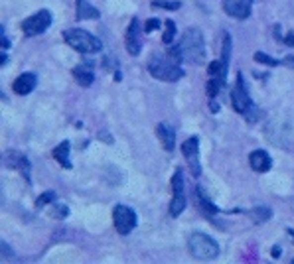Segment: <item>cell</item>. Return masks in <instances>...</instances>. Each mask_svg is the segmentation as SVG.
Masks as SVG:
<instances>
[{
    "mask_svg": "<svg viewBox=\"0 0 294 264\" xmlns=\"http://www.w3.org/2000/svg\"><path fill=\"white\" fill-rule=\"evenodd\" d=\"M73 75H75V79H77V83H79L81 87H89V85L95 81V73L89 69V65H79V67H75V69H73Z\"/></svg>",
    "mask_w": 294,
    "mask_h": 264,
    "instance_id": "19",
    "label": "cell"
},
{
    "mask_svg": "<svg viewBox=\"0 0 294 264\" xmlns=\"http://www.w3.org/2000/svg\"><path fill=\"white\" fill-rule=\"evenodd\" d=\"M55 201V191H48V193H42L36 201V207H44L48 203H53Z\"/></svg>",
    "mask_w": 294,
    "mask_h": 264,
    "instance_id": "24",
    "label": "cell"
},
{
    "mask_svg": "<svg viewBox=\"0 0 294 264\" xmlns=\"http://www.w3.org/2000/svg\"><path fill=\"white\" fill-rule=\"evenodd\" d=\"M174 51L184 59L194 65H201L207 59V49L203 42V34L199 28H188L184 36L180 38V44L174 47Z\"/></svg>",
    "mask_w": 294,
    "mask_h": 264,
    "instance_id": "1",
    "label": "cell"
},
{
    "mask_svg": "<svg viewBox=\"0 0 294 264\" xmlns=\"http://www.w3.org/2000/svg\"><path fill=\"white\" fill-rule=\"evenodd\" d=\"M231 36L225 32L223 34V51H221V57L217 61H211L209 67H207V73H209V81H207V95L209 99H215V95L225 87V81H227V69H229V59H231Z\"/></svg>",
    "mask_w": 294,
    "mask_h": 264,
    "instance_id": "3",
    "label": "cell"
},
{
    "mask_svg": "<svg viewBox=\"0 0 294 264\" xmlns=\"http://www.w3.org/2000/svg\"><path fill=\"white\" fill-rule=\"evenodd\" d=\"M285 44L291 45V47H294V32H289V34L285 36Z\"/></svg>",
    "mask_w": 294,
    "mask_h": 264,
    "instance_id": "28",
    "label": "cell"
},
{
    "mask_svg": "<svg viewBox=\"0 0 294 264\" xmlns=\"http://www.w3.org/2000/svg\"><path fill=\"white\" fill-rule=\"evenodd\" d=\"M182 152L186 162L190 164L192 174L197 177L201 174V164H199V138L197 136H190L184 144H182Z\"/></svg>",
    "mask_w": 294,
    "mask_h": 264,
    "instance_id": "10",
    "label": "cell"
},
{
    "mask_svg": "<svg viewBox=\"0 0 294 264\" xmlns=\"http://www.w3.org/2000/svg\"><path fill=\"white\" fill-rule=\"evenodd\" d=\"M180 61L182 57L174 49H170V53H154L148 61V71L154 79L174 83L184 77V69L180 67Z\"/></svg>",
    "mask_w": 294,
    "mask_h": 264,
    "instance_id": "2",
    "label": "cell"
},
{
    "mask_svg": "<svg viewBox=\"0 0 294 264\" xmlns=\"http://www.w3.org/2000/svg\"><path fill=\"white\" fill-rule=\"evenodd\" d=\"M75 16H77V20H97L101 14H99V10L89 2V0H77L75 2Z\"/></svg>",
    "mask_w": 294,
    "mask_h": 264,
    "instance_id": "17",
    "label": "cell"
},
{
    "mask_svg": "<svg viewBox=\"0 0 294 264\" xmlns=\"http://www.w3.org/2000/svg\"><path fill=\"white\" fill-rule=\"evenodd\" d=\"M188 249L190 255L197 261H213L219 257V245L215 239H211L209 235L201 233V231H194L188 239Z\"/></svg>",
    "mask_w": 294,
    "mask_h": 264,
    "instance_id": "5",
    "label": "cell"
},
{
    "mask_svg": "<svg viewBox=\"0 0 294 264\" xmlns=\"http://www.w3.org/2000/svg\"><path fill=\"white\" fill-rule=\"evenodd\" d=\"M6 160H8L10 166H14V168L24 176L26 181L32 179V164H30V160H28L24 154H20V152H10Z\"/></svg>",
    "mask_w": 294,
    "mask_h": 264,
    "instance_id": "15",
    "label": "cell"
},
{
    "mask_svg": "<svg viewBox=\"0 0 294 264\" xmlns=\"http://www.w3.org/2000/svg\"><path fill=\"white\" fill-rule=\"evenodd\" d=\"M69 148H71V144H69L67 140H63V142H61V144H57V146H55V150H53V158L59 162V166H63V168H67V170H71Z\"/></svg>",
    "mask_w": 294,
    "mask_h": 264,
    "instance_id": "18",
    "label": "cell"
},
{
    "mask_svg": "<svg viewBox=\"0 0 294 264\" xmlns=\"http://www.w3.org/2000/svg\"><path fill=\"white\" fill-rule=\"evenodd\" d=\"M255 59H257L259 63H265V65H271V67H275V65L281 63V61H277L275 57H271V55H267V53H263V51H257V53H255Z\"/></svg>",
    "mask_w": 294,
    "mask_h": 264,
    "instance_id": "23",
    "label": "cell"
},
{
    "mask_svg": "<svg viewBox=\"0 0 294 264\" xmlns=\"http://www.w3.org/2000/svg\"><path fill=\"white\" fill-rule=\"evenodd\" d=\"M251 215L255 217V221H257V223H263V221H269V219H271L273 211H271L269 207H257V209H253V211H251Z\"/></svg>",
    "mask_w": 294,
    "mask_h": 264,
    "instance_id": "21",
    "label": "cell"
},
{
    "mask_svg": "<svg viewBox=\"0 0 294 264\" xmlns=\"http://www.w3.org/2000/svg\"><path fill=\"white\" fill-rule=\"evenodd\" d=\"M152 4H154V6H158V8H166V10H178V8L182 6L178 0H172V2H164V0H152Z\"/></svg>",
    "mask_w": 294,
    "mask_h": 264,
    "instance_id": "26",
    "label": "cell"
},
{
    "mask_svg": "<svg viewBox=\"0 0 294 264\" xmlns=\"http://www.w3.org/2000/svg\"><path fill=\"white\" fill-rule=\"evenodd\" d=\"M197 197H199V205H201V207H203V209H205L209 215H213V213H217V211H219V209H217V207H215V205L209 201V197L203 193V187H201V185L197 187Z\"/></svg>",
    "mask_w": 294,
    "mask_h": 264,
    "instance_id": "20",
    "label": "cell"
},
{
    "mask_svg": "<svg viewBox=\"0 0 294 264\" xmlns=\"http://www.w3.org/2000/svg\"><path fill=\"white\" fill-rule=\"evenodd\" d=\"M63 40H65V44H69L79 53H99L103 49L101 40L95 38L93 34H89L87 30H81V28L65 30L63 32Z\"/></svg>",
    "mask_w": 294,
    "mask_h": 264,
    "instance_id": "6",
    "label": "cell"
},
{
    "mask_svg": "<svg viewBox=\"0 0 294 264\" xmlns=\"http://www.w3.org/2000/svg\"><path fill=\"white\" fill-rule=\"evenodd\" d=\"M160 20L158 18H150V20H147V24H145V32H154L156 28H160Z\"/></svg>",
    "mask_w": 294,
    "mask_h": 264,
    "instance_id": "27",
    "label": "cell"
},
{
    "mask_svg": "<svg viewBox=\"0 0 294 264\" xmlns=\"http://www.w3.org/2000/svg\"><path fill=\"white\" fill-rule=\"evenodd\" d=\"M113 221L119 235H131L137 227V213L129 205H117L113 211Z\"/></svg>",
    "mask_w": 294,
    "mask_h": 264,
    "instance_id": "9",
    "label": "cell"
},
{
    "mask_svg": "<svg viewBox=\"0 0 294 264\" xmlns=\"http://www.w3.org/2000/svg\"><path fill=\"white\" fill-rule=\"evenodd\" d=\"M156 134H158L164 150L166 152H174V148H176V131H174V127L168 125V123H160L156 127Z\"/></svg>",
    "mask_w": 294,
    "mask_h": 264,
    "instance_id": "16",
    "label": "cell"
},
{
    "mask_svg": "<svg viewBox=\"0 0 294 264\" xmlns=\"http://www.w3.org/2000/svg\"><path fill=\"white\" fill-rule=\"evenodd\" d=\"M51 215H53L55 219H65V217L69 215V209H67V205H63V203H55Z\"/></svg>",
    "mask_w": 294,
    "mask_h": 264,
    "instance_id": "25",
    "label": "cell"
},
{
    "mask_svg": "<svg viewBox=\"0 0 294 264\" xmlns=\"http://www.w3.org/2000/svg\"><path fill=\"white\" fill-rule=\"evenodd\" d=\"M249 164H251V168L255 170V172H259V174H263V172H269L271 170V166H273V160H271V156H269V152L267 150H253L251 154H249Z\"/></svg>",
    "mask_w": 294,
    "mask_h": 264,
    "instance_id": "14",
    "label": "cell"
},
{
    "mask_svg": "<svg viewBox=\"0 0 294 264\" xmlns=\"http://www.w3.org/2000/svg\"><path fill=\"white\" fill-rule=\"evenodd\" d=\"M251 8H253V0H223V10L237 20L249 18Z\"/></svg>",
    "mask_w": 294,
    "mask_h": 264,
    "instance_id": "12",
    "label": "cell"
},
{
    "mask_svg": "<svg viewBox=\"0 0 294 264\" xmlns=\"http://www.w3.org/2000/svg\"><path fill=\"white\" fill-rule=\"evenodd\" d=\"M186 181H184V172L178 168L172 176V191H174V197H172V203H170V217H180L182 211L186 209Z\"/></svg>",
    "mask_w": 294,
    "mask_h": 264,
    "instance_id": "7",
    "label": "cell"
},
{
    "mask_svg": "<svg viewBox=\"0 0 294 264\" xmlns=\"http://www.w3.org/2000/svg\"><path fill=\"white\" fill-rule=\"evenodd\" d=\"M51 20H53L51 18V12L46 10V8H42V10H38L36 14L28 16L22 22V32L26 36H40V34H44L51 26Z\"/></svg>",
    "mask_w": 294,
    "mask_h": 264,
    "instance_id": "8",
    "label": "cell"
},
{
    "mask_svg": "<svg viewBox=\"0 0 294 264\" xmlns=\"http://www.w3.org/2000/svg\"><path fill=\"white\" fill-rule=\"evenodd\" d=\"M231 105H233V109H235L239 115H243L249 123H255V121L259 119V109H257V105L253 103L249 91H247L245 77H243L241 71H237V81H235V87H233V91H231Z\"/></svg>",
    "mask_w": 294,
    "mask_h": 264,
    "instance_id": "4",
    "label": "cell"
},
{
    "mask_svg": "<svg viewBox=\"0 0 294 264\" xmlns=\"http://www.w3.org/2000/svg\"><path fill=\"white\" fill-rule=\"evenodd\" d=\"M143 49V38H141V20L133 18L127 28V51L131 55H139Z\"/></svg>",
    "mask_w": 294,
    "mask_h": 264,
    "instance_id": "11",
    "label": "cell"
},
{
    "mask_svg": "<svg viewBox=\"0 0 294 264\" xmlns=\"http://www.w3.org/2000/svg\"><path fill=\"white\" fill-rule=\"evenodd\" d=\"M174 36H176V24H174V20H166V32L162 36V42L164 44H172Z\"/></svg>",
    "mask_w": 294,
    "mask_h": 264,
    "instance_id": "22",
    "label": "cell"
},
{
    "mask_svg": "<svg viewBox=\"0 0 294 264\" xmlns=\"http://www.w3.org/2000/svg\"><path fill=\"white\" fill-rule=\"evenodd\" d=\"M36 83H38L36 73L26 71V73L18 75V79H16L14 85H12V89H14L16 95H22V97H24V95H28V93H32V91L36 89Z\"/></svg>",
    "mask_w": 294,
    "mask_h": 264,
    "instance_id": "13",
    "label": "cell"
}]
</instances>
